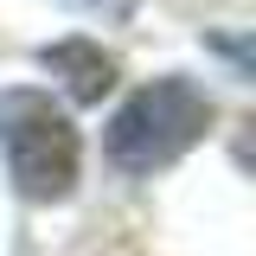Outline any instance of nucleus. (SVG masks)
<instances>
[{"mask_svg":"<svg viewBox=\"0 0 256 256\" xmlns=\"http://www.w3.org/2000/svg\"><path fill=\"white\" fill-rule=\"evenodd\" d=\"M205 128H212V96L198 84H186V77H154V84H141L116 109L102 148H109V160L122 173H160V166H173L186 154Z\"/></svg>","mask_w":256,"mask_h":256,"instance_id":"nucleus-1","label":"nucleus"},{"mask_svg":"<svg viewBox=\"0 0 256 256\" xmlns=\"http://www.w3.org/2000/svg\"><path fill=\"white\" fill-rule=\"evenodd\" d=\"M0 154L26 198H64L77 180L84 141L52 96L38 90H0Z\"/></svg>","mask_w":256,"mask_h":256,"instance_id":"nucleus-2","label":"nucleus"},{"mask_svg":"<svg viewBox=\"0 0 256 256\" xmlns=\"http://www.w3.org/2000/svg\"><path fill=\"white\" fill-rule=\"evenodd\" d=\"M38 64H45V70H58L64 90L77 96V102H102V90L116 84L109 52H96L90 38H58V45H45V52H38Z\"/></svg>","mask_w":256,"mask_h":256,"instance_id":"nucleus-3","label":"nucleus"}]
</instances>
